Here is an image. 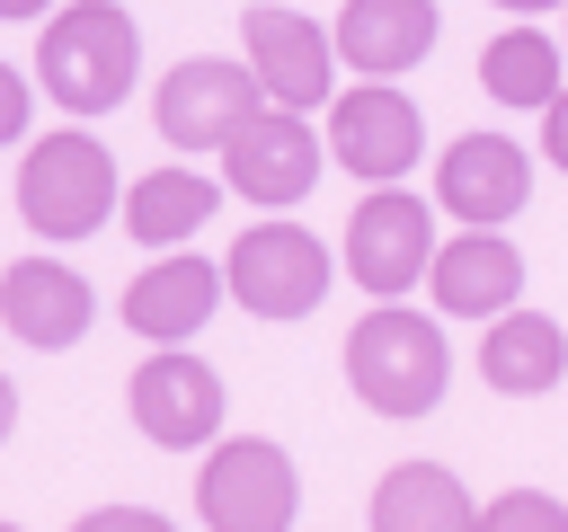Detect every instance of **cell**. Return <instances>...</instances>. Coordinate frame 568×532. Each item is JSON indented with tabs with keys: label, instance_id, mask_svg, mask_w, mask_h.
I'll return each mask as SVG.
<instances>
[{
	"label": "cell",
	"instance_id": "cell-7",
	"mask_svg": "<svg viewBox=\"0 0 568 532\" xmlns=\"http://www.w3.org/2000/svg\"><path fill=\"white\" fill-rule=\"evenodd\" d=\"M320 168H328V151H320V133H311V115H302V106H275V98L222 142V186L248 195V204H266V213L302 204V195L320 186Z\"/></svg>",
	"mask_w": 568,
	"mask_h": 532
},
{
	"label": "cell",
	"instance_id": "cell-14",
	"mask_svg": "<svg viewBox=\"0 0 568 532\" xmlns=\"http://www.w3.org/2000/svg\"><path fill=\"white\" fill-rule=\"evenodd\" d=\"M213 310H222V266L195 257L186 239H178L169 257H151V266L124 284V328L151 337V346H186Z\"/></svg>",
	"mask_w": 568,
	"mask_h": 532
},
{
	"label": "cell",
	"instance_id": "cell-27",
	"mask_svg": "<svg viewBox=\"0 0 568 532\" xmlns=\"http://www.w3.org/2000/svg\"><path fill=\"white\" fill-rule=\"evenodd\" d=\"M497 9H515V18H541V9H568V0H497Z\"/></svg>",
	"mask_w": 568,
	"mask_h": 532
},
{
	"label": "cell",
	"instance_id": "cell-3",
	"mask_svg": "<svg viewBox=\"0 0 568 532\" xmlns=\"http://www.w3.org/2000/svg\"><path fill=\"white\" fill-rule=\"evenodd\" d=\"M18 213H27V231H44V239H89V231H106V213H115V151L89 142V133H44V142L18 160Z\"/></svg>",
	"mask_w": 568,
	"mask_h": 532
},
{
	"label": "cell",
	"instance_id": "cell-23",
	"mask_svg": "<svg viewBox=\"0 0 568 532\" xmlns=\"http://www.w3.org/2000/svg\"><path fill=\"white\" fill-rule=\"evenodd\" d=\"M27 98H36V89H27V80H18L9 62H0V151H9L18 133H27Z\"/></svg>",
	"mask_w": 568,
	"mask_h": 532
},
{
	"label": "cell",
	"instance_id": "cell-11",
	"mask_svg": "<svg viewBox=\"0 0 568 532\" xmlns=\"http://www.w3.org/2000/svg\"><path fill=\"white\" fill-rule=\"evenodd\" d=\"M240 44H248V71H257V89L275 98V106H320L328 98V80H337V44H328V27L320 18H302V9H284V0H257L248 18H240Z\"/></svg>",
	"mask_w": 568,
	"mask_h": 532
},
{
	"label": "cell",
	"instance_id": "cell-5",
	"mask_svg": "<svg viewBox=\"0 0 568 532\" xmlns=\"http://www.w3.org/2000/svg\"><path fill=\"white\" fill-rule=\"evenodd\" d=\"M195 514L213 532H284L302 514V479H293V452L266 443V434H231L213 443L204 479H195Z\"/></svg>",
	"mask_w": 568,
	"mask_h": 532
},
{
	"label": "cell",
	"instance_id": "cell-1",
	"mask_svg": "<svg viewBox=\"0 0 568 532\" xmlns=\"http://www.w3.org/2000/svg\"><path fill=\"white\" fill-rule=\"evenodd\" d=\"M133 71H142V35H133V18H124L115 0L44 9L36 80H44V98H53V106H71V115H106V106H124Z\"/></svg>",
	"mask_w": 568,
	"mask_h": 532
},
{
	"label": "cell",
	"instance_id": "cell-12",
	"mask_svg": "<svg viewBox=\"0 0 568 532\" xmlns=\"http://www.w3.org/2000/svg\"><path fill=\"white\" fill-rule=\"evenodd\" d=\"M89 319H98V293H89L80 266H62V257H18V266L0 275V328H9L18 346L62 355V346L89 337Z\"/></svg>",
	"mask_w": 568,
	"mask_h": 532
},
{
	"label": "cell",
	"instance_id": "cell-21",
	"mask_svg": "<svg viewBox=\"0 0 568 532\" xmlns=\"http://www.w3.org/2000/svg\"><path fill=\"white\" fill-rule=\"evenodd\" d=\"M479 532H568V505L550 488H506L479 505Z\"/></svg>",
	"mask_w": 568,
	"mask_h": 532
},
{
	"label": "cell",
	"instance_id": "cell-4",
	"mask_svg": "<svg viewBox=\"0 0 568 532\" xmlns=\"http://www.w3.org/2000/svg\"><path fill=\"white\" fill-rule=\"evenodd\" d=\"M328 248L302 231V222H257L231 239V266H222V293L248 310V319H311L328 301Z\"/></svg>",
	"mask_w": 568,
	"mask_h": 532
},
{
	"label": "cell",
	"instance_id": "cell-10",
	"mask_svg": "<svg viewBox=\"0 0 568 532\" xmlns=\"http://www.w3.org/2000/svg\"><path fill=\"white\" fill-rule=\"evenodd\" d=\"M133 426L160 443V452H186V443H213L222 434V372L186 346H160L151 364H133V390H124Z\"/></svg>",
	"mask_w": 568,
	"mask_h": 532
},
{
	"label": "cell",
	"instance_id": "cell-24",
	"mask_svg": "<svg viewBox=\"0 0 568 532\" xmlns=\"http://www.w3.org/2000/svg\"><path fill=\"white\" fill-rule=\"evenodd\" d=\"M541 151H550V168L568 177V89H550V106H541Z\"/></svg>",
	"mask_w": 568,
	"mask_h": 532
},
{
	"label": "cell",
	"instance_id": "cell-17",
	"mask_svg": "<svg viewBox=\"0 0 568 532\" xmlns=\"http://www.w3.org/2000/svg\"><path fill=\"white\" fill-rule=\"evenodd\" d=\"M479 372H488V390H506V399H541L550 381H568V328L550 319V310H497L488 319V337H479Z\"/></svg>",
	"mask_w": 568,
	"mask_h": 532
},
{
	"label": "cell",
	"instance_id": "cell-22",
	"mask_svg": "<svg viewBox=\"0 0 568 532\" xmlns=\"http://www.w3.org/2000/svg\"><path fill=\"white\" fill-rule=\"evenodd\" d=\"M80 532H169V514H151V505H98V514H80Z\"/></svg>",
	"mask_w": 568,
	"mask_h": 532
},
{
	"label": "cell",
	"instance_id": "cell-25",
	"mask_svg": "<svg viewBox=\"0 0 568 532\" xmlns=\"http://www.w3.org/2000/svg\"><path fill=\"white\" fill-rule=\"evenodd\" d=\"M9 426H18V381L0 372V443H9Z\"/></svg>",
	"mask_w": 568,
	"mask_h": 532
},
{
	"label": "cell",
	"instance_id": "cell-18",
	"mask_svg": "<svg viewBox=\"0 0 568 532\" xmlns=\"http://www.w3.org/2000/svg\"><path fill=\"white\" fill-rule=\"evenodd\" d=\"M373 532H470L479 523V505H470V488L444 470V461H399L382 488H373V514H364Z\"/></svg>",
	"mask_w": 568,
	"mask_h": 532
},
{
	"label": "cell",
	"instance_id": "cell-20",
	"mask_svg": "<svg viewBox=\"0 0 568 532\" xmlns=\"http://www.w3.org/2000/svg\"><path fill=\"white\" fill-rule=\"evenodd\" d=\"M479 89H488L497 106H550V89H559V44H550L541 27H506V35H488V53H479Z\"/></svg>",
	"mask_w": 568,
	"mask_h": 532
},
{
	"label": "cell",
	"instance_id": "cell-13",
	"mask_svg": "<svg viewBox=\"0 0 568 532\" xmlns=\"http://www.w3.org/2000/svg\"><path fill=\"white\" fill-rule=\"evenodd\" d=\"M524 195H532V160L506 142V133H462V142H444V160H435V204L453 213V222H515L524 213Z\"/></svg>",
	"mask_w": 568,
	"mask_h": 532
},
{
	"label": "cell",
	"instance_id": "cell-6",
	"mask_svg": "<svg viewBox=\"0 0 568 532\" xmlns=\"http://www.w3.org/2000/svg\"><path fill=\"white\" fill-rule=\"evenodd\" d=\"M426 266H435V213H426V195H408L399 177H382L346 213V275L373 301H399L408 284H426Z\"/></svg>",
	"mask_w": 568,
	"mask_h": 532
},
{
	"label": "cell",
	"instance_id": "cell-8",
	"mask_svg": "<svg viewBox=\"0 0 568 532\" xmlns=\"http://www.w3.org/2000/svg\"><path fill=\"white\" fill-rule=\"evenodd\" d=\"M257 106H266V89H257V71H248V62L195 53V62H178V71L160 80L151 124H160V142H169V151H222Z\"/></svg>",
	"mask_w": 568,
	"mask_h": 532
},
{
	"label": "cell",
	"instance_id": "cell-9",
	"mask_svg": "<svg viewBox=\"0 0 568 532\" xmlns=\"http://www.w3.org/2000/svg\"><path fill=\"white\" fill-rule=\"evenodd\" d=\"M417 151H426V115H417L408 89H390V80L337 89V106H328V160L337 168H355L364 186H382V177H408Z\"/></svg>",
	"mask_w": 568,
	"mask_h": 532
},
{
	"label": "cell",
	"instance_id": "cell-15",
	"mask_svg": "<svg viewBox=\"0 0 568 532\" xmlns=\"http://www.w3.org/2000/svg\"><path fill=\"white\" fill-rule=\"evenodd\" d=\"M426 284H435L444 319H497L506 301H524V248L506 231H488V222H462V239L435 248Z\"/></svg>",
	"mask_w": 568,
	"mask_h": 532
},
{
	"label": "cell",
	"instance_id": "cell-19",
	"mask_svg": "<svg viewBox=\"0 0 568 532\" xmlns=\"http://www.w3.org/2000/svg\"><path fill=\"white\" fill-rule=\"evenodd\" d=\"M213 204H222V186L204 168H151V177L124 186V231L142 248H178V239H195L213 222Z\"/></svg>",
	"mask_w": 568,
	"mask_h": 532
},
{
	"label": "cell",
	"instance_id": "cell-26",
	"mask_svg": "<svg viewBox=\"0 0 568 532\" xmlns=\"http://www.w3.org/2000/svg\"><path fill=\"white\" fill-rule=\"evenodd\" d=\"M53 0H0V18H44Z\"/></svg>",
	"mask_w": 568,
	"mask_h": 532
},
{
	"label": "cell",
	"instance_id": "cell-2",
	"mask_svg": "<svg viewBox=\"0 0 568 532\" xmlns=\"http://www.w3.org/2000/svg\"><path fill=\"white\" fill-rule=\"evenodd\" d=\"M444 381H453V346H444V328L426 310L382 301V310L355 319V337H346V390L373 417H426L444 399Z\"/></svg>",
	"mask_w": 568,
	"mask_h": 532
},
{
	"label": "cell",
	"instance_id": "cell-16",
	"mask_svg": "<svg viewBox=\"0 0 568 532\" xmlns=\"http://www.w3.org/2000/svg\"><path fill=\"white\" fill-rule=\"evenodd\" d=\"M337 62L364 80H399L435 53V0H346L337 9Z\"/></svg>",
	"mask_w": 568,
	"mask_h": 532
}]
</instances>
